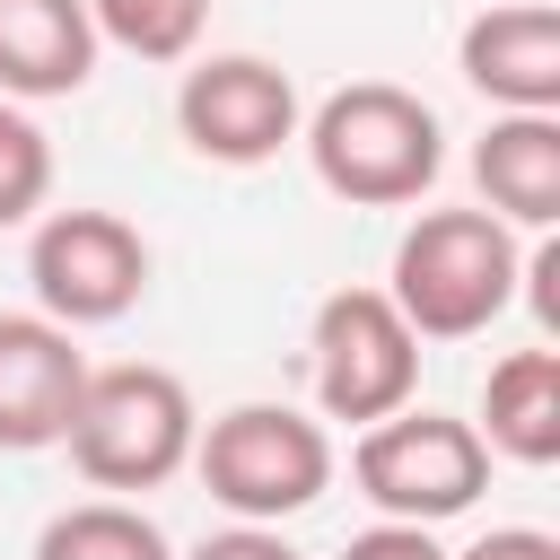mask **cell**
Instances as JSON below:
<instances>
[{
  "label": "cell",
  "instance_id": "52a82bcc",
  "mask_svg": "<svg viewBox=\"0 0 560 560\" xmlns=\"http://www.w3.org/2000/svg\"><path fill=\"white\" fill-rule=\"evenodd\" d=\"M306 376L324 420L368 429L420 394V332L394 315L385 289H332L306 324Z\"/></svg>",
  "mask_w": 560,
  "mask_h": 560
},
{
  "label": "cell",
  "instance_id": "4fadbf2b",
  "mask_svg": "<svg viewBox=\"0 0 560 560\" xmlns=\"http://www.w3.org/2000/svg\"><path fill=\"white\" fill-rule=\"evenodd\" d=\"M472 429H481L490 455L542 472V464L560 455V350H551V341L508 350V359L490 368V385H481V420H472Z\"/></svg>",
  "mask_w": 560,
  "mask_h": 560
},
{
  "label": "cell",
  "instance_id": "7c38bea8",
  "mask_svg": "<svg viewBox=\"0 0 560 560\" xmlns=\"http://www.w3.org/2000/svg\"><path fill=\"white\" fill-rule=\"evenodd\" d=\"M472 184L481 210L516 236H551L560 219V114H490L472 140Z\"/></svg>",
  "mask_w": 560,
  "mask_h": 560
},
{
  "label": "cell",
  "instance_id": "30bf717a",
  "mask_svg": "<svg viewBox=\"0 0 560 560\" xmlns=\"http://www.w3.org/2000/svg\"><path fill=\"white\" fill-rule=\"evenodd\" d=\"M455 70L499 114H560V9L551 0H490L464 26Z\"/></svg>",
  "mask_w": 560,
  "mask_h": 560
},
{
  "label": "cell",
  "instance_id": "9c48e42d",
  "mask_svg": "<svg viewBox=\"0 0 560 560\" xmlns=\"http://www.w3.org/2000/svg\"><path fill=\"white\" fill-rule=\"evenodd\" d=\"M88 385V350L79 332H61L52 315H0V455H44L70 438Z\"/></svg>",
  "mask_w": 560,
  "mask_h": 560
},
{
  "label": "cell",
  "instance_id": "277c9868",
  "mask_svg": "<svg viewBox=\"0 0 560 560\" xmlns=\"http://www.w3.org/2000/svg\"><path fill=\"white\" fill-rule=\"evenodd\" d=\"M201 490L228 508V525H289L332 490V429L298 402H228L192 438Z\"/></svg>",
  "mask_w": 560,
  "mask_h": 560
},
{
  "label": "cell",
  "instance_id": "7a4b0ae2",
  "mask_svg": "<svg viewBox=\"0 0 560 560\" xmlns=\"http://www.w3.org/2000/svg\"><path fill=\"white\" fill-rule=\"evenodd\" d=\"M192 438H201L192 385L158 359H114V368H88L61 446L88 490L140 499V490H166L175 472H192Z\"/></svg>",
  "mask_w": 560,
  "mask_h": 560
},
{
  "label": "cell",
  "instance_id": "e0dca14e",
  "mask_svg": "<svg viewBox=\"0 0 560 560\" xmlns=\"http://www.w3.org/2000/svg\"><path fill=\"white\" fill-rule=\"evenodd\" d=\"M341 560H446V542H438V525H394V516H376L368 534L341 542Z\"/></svg>",
  "mask_w": 560,
  "mask_h": 560
},
{
  "label": "cell",
  "instance_id": "2e32d148",
  "mask_svg": "<svg viewBox=\"0 0 560 560\" xmlns=\"http://www.w3.org/2000/svg\"><path fill=\"white\" fill-rule=\"evenodd\" d=\"M52 201V140L35 131V114H9L0 131V228H26Z\"/></svg>",
  "mask_w": 560,
  "mask_h": 560
},
{
  "label": "cell",
  "instance_id": "ffe728a7",
  "mask_svg": "<svg viewBox=\"0 0 560 560\" xmlns=\"http://www.w3.org/2000/svg\"><path fill=\"white\" fill-rule=\"evenodd\" d=\"M9 114H26V105H9V96H0V131H9Z\"/></svg>",
  "mask_w": 560,
  "mask_h": 560
},
{
  "label": "cell",
  "instance_id": "d6986e66",
  "mask_svg": "<svg viewBox=\"0 0 560 560\" xmlns=\"http://www.w3.org/2000/svg\"><path fill=\"white\" fill-rule=\"evenodd\" d=\"M446 560H560V542H551L542 525H490L481 542H464V551H446Z\"/></svg>",
  "mask_w": 560,
  "mask_h": 560
},
{
  "label": "cell",
  "instance_id": "6da1fadb",
  "mask_svg": "<svg viewBox=\"0 0 560 560\" xmlns=\"http://www.w3.org/2000/svg\"><path fill=\"white\" fill-rule=\"evenodd\" d=\"M298 140H306L315 184L332 201H350V210H411L438 184V166H446V122L402 79H350V88H332L298 122Z\"/></svg>",
  "mask_w": 560,
  "mask_h": 560
},
{
  "label": "cell",
  "instance_id": "9a60e30c",
  "mask_svg": "<svg viewBox=\"0 0 560 560\" xmlns=\"http://www.w3.org/2000/svg\"><path fill=\"white\" fill-rule=\"evenodd\" d=\"M88 18H96V44H114L131 61H192L210 0H88Z\"/></svg>",
  "mask_w": 560,
  "mask_h": 560
},
{
  "label": "cell",
  "instance_id": "8fae6325",
  "mask_svg": "<svg viewBox=\"0 0 560 560\" xmlns=\"http://www.w3.org/2000/svg\"><path fill=\"white\" fill-rule=\"evenodd\" d=\"M96 18L88 0H0V96L9 105H44V96H79L96 79Z\"/></svg>",
  "mask_w": 560,
  "mask_h": 560
},
{
  "label": "cell",
  "instance_id": "ba28073f",
  "mask_svg": "<svg viewBox=\"0 0 560 560\" xmlns=\"http://www.w3.org/2000/svg\"><path fill=\"white\" fill-rule=\"evenodd\" d=\"M298 122H306L298 79L262 52H210L175 79V131L210 166H271L298 140Z\"/></svg>",
  "mask_w": 560,
  "mask_h": 560
},
{
  "label": "cell",
  "instance_id": "5bb4252c",
  "mask_svg": "<svg viewBox=\"0 0 560 560\" xmlns=\"http://www.w3.org/2000/svg\"><path fill=\"white\" fill-rule=\"evenodd\" d=\"M35 560H175V542L158 534V516L140 499H79V508L44 516Z\"/></svg>",
  "mask_w": 560,
  "mask_h": 560
},
{
  "label": "cell",
  "instance_id": "8992f818",
  "mask_svg": "<svg viewBox=\"0 0 560 560\" xmlns=\"http://www.w3.org/2000/svg\"><path fill=\"white\" fill-rule=\"evenodd\" d=\"M149 236L122 210H44L26 236V289L35 315H52L61 332H96L122 324L149 298Z\"/></svg>",
  "mask_w": 560,
  "mask_h": 560
},
{
  "label": "cell",
  "instance_id": "3957f363",
  "mask_svg": "<svg viewBox=\"0 0 560 560\" xmlns=\"http://www.w3.org/2000/svg\"><path fill=\"white\" fill-rule=\"evenodd\" d=\"M525 245L490 210H411L385 262V298L420 341H472L516 306Z\"/></svg>",
  "mask_w": 560,
  "mask_h": 560
},
{
  "label": "cell",
  "instance_id": "5b68a950",
  "mask_svg": "<svg viewBox=\"0 0 560 560\" xmlns=\"http://www.w3.org/2000/svg\"><path fill=\"white\" fill-rule=\"evenodd\" d=\"M350 481H359V499H368L376 516H394V525H446V516H464V508L490 490V446H481L472 420L402 402V411H385V420L359 429Z\"/></svg>",
  "mask_w": 560,
  "mask_h": 560
},
{
  "label": "cell",
  "instance_id": "ac0fdd59",
  "mask_svg": "<svg viewBox=\"0 0 560 560\" xmlns=\"http://www.w3.org/2000/svg\"><path fill=\"white\" fill-rule=\"evenodd\" d=\"M184 560H298V551H289L280 525H219V534H201Z\"/></svg>",
  "mask_w": 560,
  "mask_h": 560
}]
</instances>
